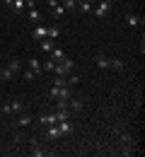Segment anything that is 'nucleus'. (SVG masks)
<instances>
[{"instance_id":"obj_11","label":"nucleus","mask_w":145,"mask_h":157,"mask_svg":"<svg viewBox=\"0 0 145 157\" xmlns=\"http://www.w3.org/2000/svg\"><path fill=\"white\" fill-rule=\"evenodd\" d=\"M24 5H27V0H12V2H10L12 12H17V15H22V12H24Z\"/></svg>"},{"instance_id":"obj_4","label":"nucleus","mask_w":145,"mask_h":157,"mask_svg":"<svg viewBox=\"0 0 145 157\" xmlns=\"http://www.w3.org/2000/svg\"><path fill=\"white\" fill-rule=\"evenodd\" d=\"M58 131H61V136H70V133L75 131V123H73L70 118H65V121H58Z\"/></svg>"},{"instance_id":"obj_30","label":"nucleus","mask_w":145,"mask_h":157,"mask_svg":"<svg viewBox=\"0 0 145 157\" xmlns=\"http://www.w3.org/2000/svg\"><path fill=\"white\" fill-rule=\"evenodd\" d=\"M80 2H90V5H92V2H94V0H80Z\"/></svg>"},{"instance_id":"obj_23","label":"nucleus","mask_w":145,"mask_h":157,"mask_svg":"<svg viewBox=\"0 0 145 157\" xmlns=\"http://www.w3.org/2000/svg\"><path fill=\"white\" fill-rule=\"evenodd\" d=\"M32 123V116H20L17 118V126H29Z\"/></svg>"},{"instance_id":"obj_6","label":"nucleus","mask_w":145,"mask_h":157,"mask_svg":"<svg viewBox=\"0 0 145 157\" xmlns=\"http://www.w3.org/2000/svg\"><path fill=\"white\" fill-rule=\"evenodd\" d=\"M58 138H61L58 123H53V126H48V128H46V133H44V140H58Z\"/></svg>"},{"instance_id":"obj_10","label":"nucleus","mask_w":145,"mask_h":157,"mask_svg":"<svg viewBox=\"0 0 145 157\" xmlns=\"http://www.w3.org/2000/svg\"><path fill=\"white\" fill-rule=\"evenodd\" d=\"M46 32H48L46 24H36L34 27V39H46Z\"/></svg>"},{"instance_id":"obj_1","label":"nucleus","mask_w":145,"mask_h":157,"mask_svg":"<svg viewBox=\"0 0 145 157\" xmlns=\"http://www.w3.org/2000/svg\"><path fill=\"white\" fill-rule=\"evenodd\" d=\"M73 65H75V63H73L70 58H63V60L56 63L53 73H56V75H70V73H73Z\"/></svg>"},{"instance_id":"obj_18","label":"nucleus","mask_w":145,"mask_h":157,"mask_svg":"<svg viewBox=\"0 0 145 157\" xmlns=\"http://www.w3.org/2000/svg\"><path fill=\"white\" fill-rule=\"evenodd\" d=\"M63 12H65V7H63L61 2H58V5L53 7V20H61V17H63Z\"/></svg>"},{"instance_id":"obj_8","label":"nucleus","mask_w":145,"mask_h":157,"mask_svg":"<svg viewBox=\"0 0 145 157\" xmlns=\"http://www.w3.org/2000/svg\"><path fill=\"white\" fill-rule=\"evenodd\" d=\"M27 63H29V70H32V73H34L36 78H39V75H41V73H44V65H41V63H39V58H29V60H27Z\"/></svg>"},{"instance_id":"obj_9","label":"nucleus","mask_w":145,"mask_h":157,"mask_svg":"<svg viewBox=\"0 0 145 157\" xmlns=\"http://www.w3.org/2000/svg\"><path fill=\"white\" fill-rule=\"evenodd\" d=\"M82 106H85V101L82 99H75V94L68 99V109H70V111H82Z\"/></svg>"},{"instance_id":"obj_25","label":"nucleus","mask_w":145,"mask_h":157,"mask_svg":"<svg viewBox=\"0 0 145 157\" xmlns=\"http://www.w3.org/2000/svg\"><path fill=\"white\" fill-rule=\"evenodd\" d=\"M78 7H80L82 12H92V5H90V2H78Z\"/></svg>"},{"instance_id":"obj_16","label":"nucleus","mask_w":145,"mask_h":157,"mask_svg":"<svg viewBox=\"0 0 145 157\" xmlns=\"http://www.w3.org/2000/svg\"><path fill=\"white\" fill-rule=\"evenodd\" d=\"M109 68H114V70H124L126 63L121 58H109Z\"/></svg>"},{"instance_id":"obj_5","label":"nucleus","mask_w":145,"mask_h":157,"mask_svg":"<svg viewBox=\"0 0 145 157\" xmlns=\"http://www.w3.org/2000/svg\"><path fill=\"white\" fill-rule=\"evenodd\" d=\"M36 121L41 126H53V123H58V114H41V116H36Z\"/></svg>"},{"instance_id":"obj_24","label":"nucleus","mask_w":145,"mask_h":157,"mask_svg":"<svg viewBox=\"0 0 145 157\" xmlns=\"http://www.w3.org/2000/svg\"><path fill=\"white\" fill-rule=\"evenodd\" d=\"M119 138H121L124 143H128V145H133V136H131V133H119Z\"/></svg>"},{"instance_id":"obj_21","label":"nucleus","mask_w":145,"mask_h":157,"mask_svg":"<svg viewBox=\"0 0 145 157\" xmlns=\"http://www.w3.org/2000/svg\"><path fill=\"white\" fill-rule=\"evenodd\" d=\"M94 63H97L99 68H109V58H106V56H97V60H94Z\"/></svg>"},{"instance_id":"obj_15","label":"nucleus","mask_w":145,"mask_h":157,"mask_svg":"<svg viewBox=\"0 0 145 157\" xmlns=\"http://www.w3.org/2000/svg\"><path fill=\"white\" fill-rule=\"evenodd\" d=\"M27 17L34 22V24H39V20H41V12L36 10V7H29V12H27Z\"/></svg>"},{"instance_id":"obj_26","label":"nucleus","mask_w":145,"mask_h":157,"mask_svg":"<svg viewBox=\"0 0 145 157\" xmlns=\"http://www.w3.org/2000/svg\"><path fill=\"white\" fill-rule=\"evenodd\" d=\"M78 82H80V78H78V75H73V73L68 75V85H70V87H73V85H78Z\"/></svg>"},{"instance_id":"obj_20","label":"nucleus","mask_w":145,"mask_h":157,"mask_svg":"<svg viewBox=\"0 0 145 157\" xmlns=\"http://www.w3.org/2000/svg\"><path fill=\"white\" fill-rule=\"evenodd\" d=\"M61 5L65 7V10H75V7H78V0H63Z\"/></svg>"},{"instance_id":"obj_19","label":"nucleus","mask_w":145,"mask_h":157,"mask_svg":"<svg viewBox=\"0 0 145 157\" xmlns=\"http://www.w3.org/2000/svg\"><path fill=\"white\" fill-rule=\"evenodd\" d=\"M32 157H44V147H39V145H32Z\"/></svg>"},{"instance_id":"obj_22","label":"nucleus","mask_w":145,"mask_h":157,"mask_svg":"<svg viewBox=\"0 0 145 157\" xmlns=\"http://www.w3.org/2000/svg\"><path fill=\"white\" fill-rule=\"evenodd\" d=\"M0 80H12V73L7 68H0Z\"/></svg>"},{"instance_id":"obj_14","label":"nucleus","mask_w":145,"mask_h":157,"mask_svg":"<svg viewBox=\"0 0 145 157\" xmlns=\"http://www.w3.org/2000/svg\"><path fill=\"white\" fill-rule=\"evenodd\" d=\"M48 56H51V60H56V63L65 58V53H63V48H56V46L51 48V53H48Z\"/></svg>"},{"instance_id":"obj_27","label":"nucleus","mask_w":145,"mask_h":157,"mask_svg":"<svg viewBox=\"0 0 145 157\" xmlns=\"http://www.w3.org/2000/svg\"><path fill=\"white\" fill-rule=\"evenodd\" d=\"M44 68H46V70H51V73H53V68H56V60H46V65H44Z\"/></svg>"},{"instance_id":"obj_17","label":"nucleus","mask_w":145,"mask_h":157,"mask_svg":"<svg viewBox=\"0 0 145 157\" xmlns=\"http://www.w3.org/2000/svg\"><path fill=\"white\" fill-rule=\"evenodd\" d=\"M58 36H61V29H58V27H48L46 39H58Z\"/></svg>"},{"instance_id":"obj_29","label":"nucleus","mask_w":145,"mask_h":157,"mask_svg":"<svg viewBox=\"0 0 145 157\" xmlns=\"http://www.w3.org/2000/svg\"><path fill=\"white\" fill-rule=\"evenodd\" d=\"M46 2H48V5H51V7H56V5H58V2H61V0H46Z\"/></svg>"},{"instance_id":"obj_3","label":"nucleus","mask_w":145,"mask_h":157,"mask_svg":"<svg viewBox=\"0 0 145 157\" xmlns=\"http://www.w3.org/2000/svg\"><path fill=\"white\" fill-rule=\"evenodd\" d=\"M109 12H111V0H102V2L94 7V15H97V17H102V20L109 15Z\"/></svg>"},{"instance_id":"obj_12","label":"nucleus","mask_w":145,"mask_h":157,"mask_svg":"<svg viewBox=\"0 0 145 157\" xmlns=\"http://www.w3.org/2000/svg\"><path fill=\"white\" fill-rule=\"evenodd\" d=\"M124 22L128 24V27H138V24H140L143 20H140L138 15H133V12H131V15H126V17H124Z\"/></svg>"},{"instance_id":"obj_13","label":"nucleus","mask_w":145,"mask_h":157,"mask_svg":"<svg viewBox=\"0 0 145 157\" xmlns=\"http://www.w3.org/2000/svg\"><path fill=\"white\" fill-rule=\"evenodd\" d=\"M39 48H41L44 53H51V48H53V39H39Z\"/></svg>"},{"instance_id":"obj_28","label":"nucleus","mask_w":145,"mask_h":157,"mask_svg":"<svg viewBox=\"0 0 145 157\" xmlns=\"http://www.w3.org/2000/svg\"><path fill=\"white\" fill-rule=\"evenodd\" d=\"M34 78H36V75H34L32 70H27V73H24V80H34Z\"/></svg>"},{"instance_id":"obj_7","label":"nucleus","mask_w":145,"mask_h":157,"mask_svg":"<svg viewBox=\"0 0 145 157\" xmlns=\"http://www.w3.org/2000/svg\"><path fill=\"white\" fill-rule=\"evenodd\" d=\"M22 68H24V63H22L20 58H10V63H7V70H10L12 75H20Z\"/></svg>"},{"instance_id":"obj_2","label":"nucleus","mask_w":145,"mask_h":157,"mask_svg":"<svg viewBox=\"0 0 145 157\" xmlns=\"http://www.w3.org/2000/svg\"><path fill=\"white\" fill-rule=\"evenodd\" d=\"M22 109H24V104H22L20 99H15L12 104H2V114L7 116V114H22Z\"/></svg>"}]
</instances>
